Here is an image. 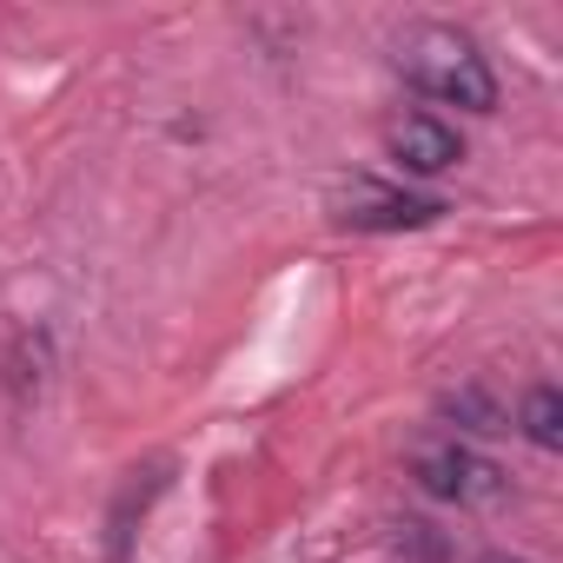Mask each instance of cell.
Returning <instances> with one entry per match:
<instances>
[{"mask_svg": "<svg viewBox=\"0 0 563 563\" xmlns=\"http://www.w3.org/2000/svg\"><path fill=\"white\" fill-rule=\"evenodd\" d=\"M391 67H398L418 93H431V100H444V107H464V113H490V107H497V74H490V60H484L477 41H471L464 27H451V21H411V27L391 41Z\"/></svg>", "mask_w": 563, "mask_h": 563, "instance_id": "obj_1", "label": "cell"}, {"mask_svg": "<svg viewBox=\"0 0 563 563\" xmlns=\"http://www.w3.org/2000/svg\"><path fill=\"white\" fill-rule=\"evenodd\" d=\"M411 477L438 497V504H464V510H477V504H504V471L477 451V444H464V438H431V444H418L411 451Z\"/></svg>", "mask_w": 563, "mask_h": 563, "instance_id": "obj_2", "label": "cell"}, {"mask_svg": "<svg viewBox=\"0 0 563 563\" xmlns=\"http://www.w3.org/2000/svg\"><path fill=\"white\" fill-rule=\"evenodd\" d=\"M444 206L438 199H424V192H405V186H385V179H352L345 192H339V225H352V232H418V225H431Z\"/></svg>", "mask_w": 563, "mask_h": 563, "instance_id": "obj_3", "label": "cell"}, {"mask_svg": "<svg viewBox=\"0 0 563 563\" xmlns=\"http://www.w3.org/2000/svg\"><path fill=\"white\" fill-rule=\"evenodd\" d=\"M385 153H391L405 173L438 179V173H451V166L464 159V140H457V126L438 120V113H398V120L385 126Z\"/></svg>", "mask_w": 563, "mask_h": 563, "instance_id": "obj_4", "label": "cell"}, {"mask_svg": "<svg viewBox=\"0 0 563 563\" xmlns=\"http://www.w3.org/2000/svg\"><path fill=\"white\" fill-rule=\"evenodd\" d=\"M444 418H451V431H457V438H490V431H510V411H504L484 385L451 391V398H444Z\"/></svg>", "mask_w": 563, "mask_h": 563, "instance_id": "obj_5", "label": "cell"}, {"mask_svg": "<svg viewBox=\"0 0 563 563\" xmlns=\"http://www.w3.org/2000/svg\"><path fill=\"white\" fill-rule=\"evenodd\" d=\"M517 431H523L537 451H556V444H563V391H556V385H530L523 405H517Z\"/></svg>", "mask_w": 563, "mask_h": 563, "instance_id": "obj_6", "label": "cell"}, {"mask_svg": "<svg viewBox=\"0 0 563 563\" xmlns=\"http://www.w3.org/2000/svg\"><path fill=\"white\" fill-rule=\"evenodd\" d=\"M398 550H418L424 563H444V556H451V543H444L424 517H405V523H398Z\"/></svg>", "mask_w": 563, "mask_h": 563, "instance_id": "obj_7", "label": "cell"}, {"mask_svg": "<svg viewBox=\"0 0 563 563\" xmlns=\"http://www.w3.org/2000/svg\"><path fill=\"white\" fill-rule=\"evenodd\" d=\"M477 563H530V556H510V550H484Z\"/></svg>", "mask_w": 563, "mask_h": 563, "instance_id": "obj_8", "label": "cell"}]
</instances>
